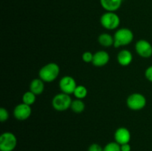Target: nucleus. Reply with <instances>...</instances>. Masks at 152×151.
<instances>
[{
  "label": "nucleus",
  "mask_w": 152,
  "mask_h": 151,
  "mask_svg": "<svg viewBox=\"0 0 152 151\" xmlns=\"http://www.w3.org/2000/svg\"><path fill=\"white\" fill-rule=\"evenodd\" d=\"M60 73L59 66L56 63H48L44 65L39 71V77L44 82H52L57 78Z\"/></svg>",
  "instance_id": "obj_1"
},
{
  "label": "nucleus",
  "mask_w": 152,
  "mask_h": 151,
  "mask_svg": "<svg viewBox=\"0 0 152 151\" xmlns=\"http://www.w3.org/2000/svg\"><path fill=\"white\" fill-rule=\"evenodd\" d=\"M114 44L115 47L126 46L130 44L134 39L133 32L130 29L123 28L118 29L114 35Z\"/></svg>",
  "instance_id": "obj_2"
},
{
  "label": "nucleus",
  "mask_w": 152,
  "mask_h": 151,
  "mask_svg": "<svg viewBox=\"0 0 152 151\" xmlns=\"http://www.w3.org/2000/svg\"><path fill=\"white\" fill-rule=\"evenodd\" d=\"M100 23L107 30H115L120 24V16L115 12L106 11L101 16Z\"/></svg>",
  "instance_id": "obj_3"
},
{
  "label": "nucleus",
  "mask_w": 152,
  "mask_h": 151,
  "mask_svg": "<svg viewBox=\"0 0 152 151\" xmlns=\"http://www.w3.org/2000/svg\"><path fill=\"white\" fill-rule=\"evenodd\" d=\"M72 100L70 95L66 93H59L56 94L52 99V106L57 111H65L71 108Z\"/></svg>",
  "instance_id": "obj_4"
},
{
  "label": "nucleus",
  "mask_w": 152,
  "mask_h": 151,
  "mask_svg": "<svg viewBox=\"0 0 152 151\" xmlns=\"http://www.w3.org/2000/svg\"><path fill=\"white\" fill-rule=\"evenodd\" d=\"M17 145V139L10 132L3 133L0 136V151H13Z\"/></svg>",
  "instance_id": "obj_5"
},
{
  "label": "nucleus",
  "mask_w": 152,
  "mask_h": 151,
  "mask_svg": "<svg viewBox=\"0 0 152 151\" xmlns=\"http://www.w3.org/2000/svg\"><path fill=\"white\" fill-rule=\"evenodd\" d=\"M146 99L142 94L139 93H132L128 97L126 104L129 109L132 110H140L146 105Z\"/></svg>",
  "instance_id": "obj_6"
},
{
  "label": "nucleus",
  "mask_w": 152,
  "mask_h": 151,
  "mask_svg": "<svg viewBox=\"0 0 152 151\" xmlns=\"http://www.w3.org/2000/svg\"><path fill=\"white\" fill-rule=\"evenodd\" d=\"M59 87L62 93L71 95L74 94V92L77 84L75 79L70 76H65L62 77L59 81Z\"/></svg>",
  "instance_id": "obj_7"
},
{
  "label": "nucleus",
  "mask_w": 152,
  "mask_h": 151,
  "mask_svg": "<svg viewBox=\"0 0 152 151\" xmlns=\"http://www.w3.org/2000/svg\"><path fill=\"white\" fill-rule=\"evenodd\" d=\"M135 50L140 56L145 59H148L152 56V45L147 40H139L135 44Z\"/></svg>",
  "instance_id": "obj_8"
},
{
  "label": "nucleus",
  "mask_w": 152,
  "mask_h": 151,
  "mask_svg": "<svg viewBox=\"0 0 152 151\" xmlns=\"http://www.w3.org/2000/svg\"><path fill=\"white\" fill-rule=\"evenodd\" d=\"M32 110L30 105H26L25 103H21L16 105L13 110V115L15 118L19 121L26 120L31 116Z\"/></svg>",
  "instance_id": "obj_9"
},
{
  "label": "nucleus",
  "mask_w": 152,
  "mask_h": 151,
  "mask_svg": "<svg viewBox=\"0 0 152 151\" xmlns=\"http://www.w3.org/2000/svg\"><path fill=\"white\" fill-rule=\"evenodd\" d=\"M132 136L131 133L126 127H119L114 133V139L117 143L122 145L130 142Z\"/></svg>",
  "instance_id": "obj_10"
},
{
  "label": "nucleus",
  "mask_w": 152,
  "mask_h": 151,
  "mask_svg": "<svg viewBox=\"0 0 152 151\" xmlns=\"http://www.w3.org/2000/svg\"><path fill=\"white\" fill-rule=\"evenodd\" d=\"M109 54L105 50H99L94 54L92 64L96 67H103L108 63Z\"/></svg>",
  "instance_id": "obj_11"
},
{
  "label": "nucleus",
  "mask_w": 152,
  "mask_h": 151,
  "mask_svg": "<svg viewBox=\"0 0 152 151\" xmlns=\"http://www.w3.org/2000/svg\"><path fill=\"white\" fill-rule=\"evenodd\" d=\"M100 4L106 11L115 12L121 7L123 0H99Z\"/></svg>",
  "instance_id": "obj_12"
},
{
  "label": "nucleus",
  "mask_w": 152,
  "mask_h": 151,
  "mask_svg": "<svg viewBox=\"0 0 152 151\" xmlns=\"http://www.w3.org/2000/svg\"><path fill=\"white\" fill-rule=\"evenodd\" d=\"M133 60L132 53L129 50H122L117 55V62L122 66H129Z\"/></svg>",
  "instance_id": "obj_13"
},
{
  "label": "nucleus",
  "mask_w": 152,
  "mask_h": 151,
  "mask_svg": "<svg viewBox=\"0 0 152 151\" xmlns=\"http://www.w3.org/2000/svg\"><path fill=\"white\" fill-rule=\"evenodd\" d=\"M45 84L44 81L40 78H34L30 84V90L34 93L36 96L42 94L44 91Z\"/></svg>",
  "instance_id": "obj_14"
},
{
  "label": "nucleus",
  "mask_w": 152,
  "mask_h": 151,
  "mask_svg": "<svg viewBox=\"0 0 152 151\" xmlns=\"http://www.w3.org/2000/svg\"><path fill=\"white\" fill-rule=\"evenodd\" d=\"M98 41H99V44L102 46H103V47H111V46L114 45V36L110 35L109 33H104L100 34V35L99 36V37H98Z\"/></svg>",
  "instance_id": "obj_15"
},
{
  "label": "nucleus",
  "mask_w": 152,
  "mask_h": 151,
  "mask_svg": "<svg viewBox=\"0 0 152 151\" xmlns=\"http://www.w3.org/2000/svg\"><path fill=\"white\" fill-rule=\"evenodd\" d=\"M86 105L82 99H75L72 101V103L71 105V109L72 110L73 112L75 113H81L84 111Z\"/></svg>",
  "instance_id": "obj_16"
},
{
  "label": "nucleus",
  "mask_w": 152,
  "mask_h": 151,
  "mask_svg": "<svg viewBox=\"0 0 152 151\" xmlns=\"http://www.w3.org/2000/svg\"><path fill=\"white\" fill-rule=\"evenodd\" d=\"M88 90L85 86L77 85L74 92V95L77 99H83L87 96Z\"/></svg>",
  "instance_id": "obj_17"
},
{
  "label": "nucleus",
  "mask_w": 152,
  "mask_h": 151,
  "mask_svg": "<svg viewBox=\"0 0 152 151\" xmlns=\"http://www.w3.org/2000/svg\"><path fill=\"white\" fill-rule=\"evenodd\" d=\"M36 96L34 93L29 90V91L25 92L22 96V102L28 105H32L36 102Z\"/></svg>",
  "instance_id": "obj_18"
},
{
  "label": "nucleus",
  "mask_w": 152,
  "mask_h": 151,
  "mask_svg": "<svg viewBox=\"0 0 152 151\" xmlns=\"http://www.w3.org/2000/svg\"><path fill=\"white\" fill-rule=\"evenodd\" d=\"M103 151H121L120 144L116 142H109L104 147Z\"/></svg>",
  "instance_id": "obj_19"
},
{
  "label": "nucleus",
  "mask_w": 152,
  "mask_h": 151,
  "mask_svg": "<svg viewBox=\"0 0 152 151\" xmlns=\"http://www.w3.org/2000/svg\"><path fill=\"white\" fill-rule=\"evenodd\" d=\"M9 118V113L5 108L1 107L0 108V121L1 122L7 121Z\"/></svg>",
  "instance_id": "obj_20"
},
{
  "label": "nucleus",
  "mask_w": 152,
  "mask_h": 151,
  "mask_svg": "<svg viewBox=\"0 0 152 151\" xmlns=\"http://www.w3.org/2000/svg\"><path fill=\"white\" fill-rule=\"evenodd\" d=\"M93 57H94V54L91 53L90 51L85 52V53L83 54V56H82L83 60L85 62H86V63L92 62V61H93Z\"/></svg>",
  "instance_id": "obj_21"
},
{
  "label": "nucleus",
  "mask_w": 152,
  "mask_h": 151,
  "mask_svg": "<svg viewBox=\"0 0 152 151\" xmlns=\"http://www.w3.org/2000/svg\"><path fill=\"white\" fill-rule=\"evenodd\" d=\"M88 151H103V148L99 144L94 143L89 146Z\"/></svg>",
  "instance_id": "obj_22"
},
{
  "label": "nucleus",
  "mask_w": 152,
  "mask_h": 151,
  "mask_svg": "<svg viewBox=\"0 0 152 151\" xmlns=\"http://www.w3.org/2000/svg\"><path fill=\"white\" fill-rule=\"evenodd\" d=\"M145 76L149 81L152 82V65L148 67L145 71Z\"/></svg>",
  "instance_id": "obj_23"
},
{
  "label": "nucleus",
  "mask_w": 152,
  "mask_h": 151,
  "mask_svg": "<svg viewBox=\"0 0 152 151\" xmlns=\"http://www.w3.org/2000/svg\"><path fill=\"white\" fill-rule=\"evenodd\" d=\"M121 151H131L132 150V147L129 144V143L124 144L120 145Z\"/></svg>",
  "instance_id": "obj_24"
}]
</instances>
